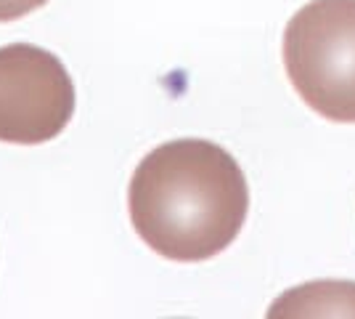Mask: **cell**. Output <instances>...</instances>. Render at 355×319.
Instances as JSON below:
<instances>
[{
    "label": "cell",
    "instance_id": "2",
    "mask_svg": "<svg viewBox=\"0 0 355 319\" xmlns=\"http://www.w3.org/2000/svg\"><path fill=\"white\" fill-rule=\"evenodd\" d=\"M284 67L313 112L355 122V0L302 6L284 30Z\"/></svg>",
    "mask_w": 355,
    "mask_h": 319
},
{
    "label": "cell",
    "instance_id": "3",
    "mask_svg": "<svg viewBox=\"0 0 355 319\" xmlns=\"http://www.w3.org/2000/svg\"><path fill=\"white\" fill-rule=\"evenodd\" d=\"M72 115L74 83L56 54L30 43L0 46V141L45 144Z\"/></svg>",
    "mask_w": 355,
    "mask_h": 319
},
{
    "label": "cell",
    "instance_id": "1",
    "mask_svg": "<svg viewBox=\"0 0 355 319\" xmlns=\"http://www.w3.org/2000/svg\"><path fill=\"white\" fill-rule=\"evenodd\" d=\"M135 234L167 261L220 256L250 213V186L234 154L207 138L159 144L138 163L128 186Z\"/></svg>",
    "mask_w": 355,
    "mask_h": 319
},
{
    "label": "cell",
    "instance_id": "4",
    "mask_svg": "<svg viewBox=\"0 0 355 319\" xmlns=\"http://www.w3.org/2000/svg\"><path fill=\"white\" fill-rule=\"evenodd\" d=\"M48 0H0V22H16L21 16L43 8Z\"/></svg>",
    "mask_w": 355,
    "mask_h": 319
}]
</instances>
